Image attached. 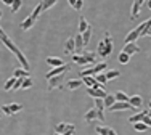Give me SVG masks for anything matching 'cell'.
I'll return each instance as SVG.
<instances>
[{
	"label": "cell",
	"instance_id": "40",
	"mask_svg": "<svg viewBox=\"0 0 151 135\" xmlns=\"http://www.w3.org/2000/svg\"><path fill=\"white\" fill-rule=\"evenodd\" d=\"M2 113L6 116H12V111H10V106L8 105H2Z\"/></svg>",
	"mask_w": 151,
	"mask_h": 135
},
{
	"label": "cell",
	"instance_id": "15",
	"mask_svg": "<svg viewBox=\"0 0 151 135\" xmlns=\"http://www.w3.org/2000/svg\"><path fill=\"white\" fill-rule=\"evenodd\" d=\"M76 52V42L74 37H69L66 40V45H64V53H74Z\"/></svg>",
	"mask_w": 151,
	"mask_h": 135
},
{
	"label": "cell",
	"instance_id": "17",
	"mask_svg": "<svg viewBox=\"0 0 151 135\" xmlns=\"http://www.w3.org/2000/svg\"><path fill=\"white\" fill-rule=\"evenodd\" d=\"M82 84H84V82H82V79H71V80H68V82H66V87L69 88V90H76V88H79Z\"/></svg>",
	"mask_w": 151,
	"mask_h": 135
},
{
	"label": "cell",
	"instance_id": "24",
	"mask_svg": "<svg viewBox=\"0 0 151 135\" xmlns=\"http://www.w3.org/2000/svg\"><path fill=\"white\" fill-rule=\"evenodd\" d=\"M105 76H106L108 80H111V79H117V77L121 76V73L117 69H109V71H106V73H105Z\"/></svg>",
	"mask_w": 151,
	"mask_h": 135
},
{
	"label": "cell",
	"instance_id": "16",
	"mask_svg": "<svg viewBox=\"0 0 151 135\" xmlns=\"http://www.w3.org/2000/svg\"><path fill=\"white\" fill-rule=\"evenodd\" d=\"M73 126H74V124H68V122H60L58 126L55 127V132H56V134H64V132H66V130H69V129H71V127H73Z\"/></svg>",
	"mask_w": 151,
	"mask_h": 135
},
{
	"label": "cell",
	"instance_id": "39",
	"mask_svg": "<svg viewBox=\"0 0 151 135\" xmlns=\"http://www.w3.org/2000/svg\"><path fill=\"white\" fill-rule=\"evenodd\" d=\"M32 84H34V82H32L31 77H24V80H23V87H21V88H31V87H32Z\"/></svg>",
	"mask_w": 151,
	"mask_h": 135
},
{
	"label": "cell",
	"instance_id": "51",
	"mask_svg": "<svg viewBox=\"0 0 151 135\" xmlns=\"http://www.w3.org/2000/svg\"><path fill=\"white\" fill-rule=\"evenodd\" d=\"M53 135H61V134H56V132H55V134H53Z\"/></svg>",
	"mask_w": 151,
	"mask_h": 135
},
{
	"label": "cell",
	"instance_id": "25",
	"mask_svg": "<svg viewBox=\"0 0 151 135\" xmlns=\"http://www.w3.org/2000/svg\"><path fill=\"white\" fill-rule=\"evenodd\" d=\"M92 32H93L92 26H88V27H87V31H85V32L82 34V39H84V45H88V42H90V37H92Z\"/></svg>",
	"mask_w": 151,
	"mask_h": 135
},
{
	"label": "cell",
	"instance_id": "10",
	"mask_svg": "<svg viewBox=\"0 0 151 135\" xmlns=\"http://www.w3.org/2000/svg\"><path fill=\"white\" fill-rule=\"evenodd\" d=\"M129 105H130L134 109H140L143 106V98L140 97V95H134V97L129 98Z\"/></svg>",
	"mask_w": 151,
	"mask_h": 135
},
{
	"label": "cell",
	"instance_id": "12",
	"mask_svg": "<svg viewBox=\"0 0 151 135\" xmlns=\"http://www.w3.org/2000/svg\"><path fill=\"white\" fill-rule=\"evenodd\" d=\"M45 63H47V65H50L52 68H58V66L64 65V61L60 58V56H48V58L45 60Z\"/></svg>",
	"mask_w": 151,
	"mask_h": 135
},
{
	"label": "cell",
	"instance_id": "6",
	"mask_svg": "<svg viewBox=\"0 0 151 135\" xmlns=\"http://www.w3.org/2000/svg\"><path fill=\"white\" fill-rule=\"evenodd\" d=\"M64 84V74H60V76H55V77H50L48 79V85L47 88L48 90H55V88H61Z\"/></svg>",
	"mask_w": 151,
	"mask_h": 135
},
{
	"label": "cell",
	"instance_id": "7",
	"mask_svg": "<svg viewBox=\"0 0 151 135\" xmlns=\"http://www.w3.org/2000/svg\"><path fill=\"white\" fill-rule=\"evenodd\" d=\"M142 27H143V23L140 24L138 27H135V29H132L130 32L127 34V37H125V44H132V42H135L137 39L140 37V34H142Z\"/></svg>",
	"mask_w": 151,
	"mask_h": 135
},
{
	"label": "cell",
	"instance_id": "32",
	"mask_svg": "<svg viewBox=\"0 0 151 135\" xmlns=\"http://www.w3.org/2000/svg\"><path fill=\"white\" fill-rule=\"evenodd\" d=\"M93 101H95V109H96V111H100V113L105 111V105H103V100H101V98H95Z\"/></svg>",
	"mask_w": 151,
	"mask_h": 135
},
{
	"label": "cell",
	"instance_id": "38",
	"mask_svg": "<svg viewBox=\"0 0 151 135\" xmlns=\"http://www.w3.org/2000/svg\"><path fill=\"white\" fill-rule=\"evenodd\" d=\"M96 134L98 135H108L109 134V129H108V127H101V126H96Z\"/></svg>",
	"mask_w": 151,
	"mask_h": 135
},
{
	"label": "cell",
	"instance_id": "31",
	"mask_svg": "<svg viewBox=\"0 0 151 135\" xmlns=\"http://www.w3.org/2000/svg\"><path fill=\"white\" fill-rule=\"evenodd\" d=\"M21 6H23V0H13V3H12V13H18Z\"/></svg>",
	"mask_w": 151,
	"mask_h": 135
},
{
	"label": "cell",
	"instance_id": "18",
	"mask_svg": "<svg viewBox=\"0 0 151 135\" xmlns=\"http://www.w3.org/2000/svg\"><path fill=\"white\" fill-rule=\"evenodd\" d=\"M74 42H76V50H77V52H82V50H84L85 45H84L82 34H77V35H76V37H74Z\"/></svg>",
	"mask_w": 151,
	"mask_h": 135
},
{
	"label": "cell",
	"instance_id": "3",
	"mask_svg": "<svg viewBox=\"0 0 151 135\" xmlns=\"http://www.w3.org/2000/svg\"><path fill=\"white\" fill-rule=\"evenodd\" d=\"M106 61H101V63H96L95 66H92V68H87V69H84L81 74H79V77H85V76H93V74H100V73H105L106 71Z\"/></svg>",
	"mask_w": 151,
	"mask_h": 135
},
{
	"label": "cell",
	"instance_id": "33",
	"mask_svg": "<svg viewBox=\"0 0 151 135\" xmlns=\"http://www.w3.org/2000/svg\"><path fill=\"white\" fill-rule=\"evenodd\" d=\"M95 80H96L98 84H101L103 87H105V84L108 82V79H106L105 73H100V74H96V76H95Z\"/></svg>",
	"mask_w": 151,
	"mask_h": 135
},
{
	"label": "cell",
	"instance_id": "8",
	"mask_svg": "<svg viewBox=\"0 0 151 135\" xmlns=\"http://www.w3.org/2000/svg\"><path fill=\"white\" fill-rule=\"evenodd\" d=\"M109 111H113V113H116V111H127V109H132L134 111V108H132L129 103H125V101H116L111 108H108Z\"/></svg>",
	"mask_w": 151,
	"mask_h": 135
},
{
	"label": "cell",
	"instance_id": "36",
	"mask_svg": "<svg viewBox=\"0 0 151 135\" xmlns=\"http://www.w3.org/2000/svg\"><path fill=\"white\" fill-rule=\"evenodd\" d=\"M134 129L137 130V132H146V130L150 129L148 126H145L143 122H137V124H134Z\"/></svg>",
	"mask_w": 151,
	"mask_h": 135
},
{
	"label": "cell",
	"instance_id": "44",
	"mask_svg": "<svg viewBox=\"0 0 151 135\" xmlns=\"http://www.w3.org/2000/svg\"><path fill=\"white\" fill-rule=\"evenodd\" d=\"M2 2H3V3H5V5H10V6H12V3H13V0H2Z\"/></svg>",
	"mask_w": 151,
	"mask_h": 135
},
{
	"label": "cell",
	"instance_id": "19",
	"mask_svg": "<svg viewBox=\"0 0 151 135\" xmlns=\"http://www.w3.org/2000/svg\"><path fill=\"white\" fill-rule=\"evenodd\" d=\"M82 56L85 58V61H87V63H95L96 53H93V52H87V50H82Z\"/></svg>",
	"mask_w": 151,
	"mask_h": 135
},
{
	"label": "cell",
	"instance_id": "23",
	"mask_svg": "<svg viewBox=\"0 0 151 135\" xmlns=\"http://www.w3.org/2000/svg\"><path fill=\"white\" fill-rule=\"evenodd\" d=\"M40 13H42V3L39 2L37 5H35V8L32 10V13H31V18H32V19H35V21H37V18L40 16Z\"/></svg>",
	"mask_w": 151,
	"mask_h": 135
},
{
	"label": "cell",
	"instance_id": "52",
	"mask_svg": "<svg viewBox=\"0 0 151 135\" xmlns=\"http://www.w3.org/2000/svg\"><path fill=\"white\" fill-rule=\"evenodd\" d=\"M150 109H151V101H150Z\"/></svg>",
	"mask_w": 151,
	"mask_h": 135
},
{
	"label": "cell",
	"instance_id": "2",
	"mask_svg": "<svg viewBox=\"0 0 151 135\" xmlns=\"http://www.w3.org/2000/svg\"><path fill=\"white\" fill-rule=\"evenodd\" d=\"M96 53H98L101 58H108V56L113 53V37H111V34L105 32L103 35V40L98 42V47H96Z\"/></svg>",
	"mask_w": 151,
	"mask_h": 135
},
{
	"label": "cell",
	"instance_id": "53",
	"mask_svg": "<svg viewBox=\"0 0 151 135\" xmlns=\"http://www.w3.org/2000/svg\"><path fill=\"white\" fill-rule=\"evenodd\" d=\"M0 118H2V113H0Z\"/></svg>",
	"mask_w": 151,
	"mask_h": 135
},
{
	"label": "cell",
	"instance_id": "34",
	"mask_svg": "<svg viewBox=\"0 0 151 135\" xmlns=\"http://www.w3.org/2000/svg\"><path fill=\"white\" fill-rule=\"evenodd\" d=\"M73 61H74V63H77V65H81V66L88 65V63L85 61V58H84L82 55H74V56H73Z\"/></svg>",
	"mask_w": 151,
	"mask_h": 135
},
{
	"label": "cell",
	"instance_id": "27",
	"mask_svg": "<svg viewBox=\"0 0 151 135\" xmlns=\"http://www.w3.org/2000/svg\"><path fill=\"white\" fill-rule=\"evenodd\" d=\"M58 2V0H42V11H45V10H48V8H52L55 3Z\"/></svg>",
	"mask_w": 151,
	"mask_h": 135
},
{
	"label": "cell",
	"instance_id": "1",
	"mask_svg": "<svg viewBox=\"0 0 151 135\" xmlns=\"http://www.w3.org/2000/svg\"><path fill=\"white\" fill-rule=\"evenodd\" d=\"M0 42H2V44L5 45V47L8 48L10 52H13V55H15L16 58H18V61L21 63L23 69H26V71H29V69H31V65H29V61L26 60V56L23 55V52H21L19 48L16 47V44H15V42H13L12 39L8 37V35H6V32L2 29V27H0Z\"/></svg>",
	"mask_w": 151,
	"mask_h": 135
},
{
	"label": "cell",
	"instance_id": "14",
	"mask_svg": "<svg viewBox=\"0 0 151 135\" xmlns=\"http://www.w3.org/2000/svg\"><path fill=\"white\" fill-rule=\"evenodd\" d=\"M140 3L137 2V0H134V3H132V8H130V19H137L140 15Z\"/></svg>",
	"mask_w": 151,
	"mask_h": 135
},
{
	"label": "cell",
	"instance_id": "48",
	"mask_svg": "<svg viewBox=\"0 0 151 135\" xmlns=\"http://www.w3.org/2000/svg\"><path fill=\"white\" fill-rule=\"evenodd\" d=\"M148 8L151 10V0H148Z\"/></svg>",
	"mask_w": 151,
	"mask_h": 135
},
{
	"label": "cell",
	"instance_id": "11",
	"mask_svg": "<svg viewBox=\"0 0 151 135\" xmlns=\"http://www.w3.org/2000/svg\"><path fill=\"white\" fill-rule=\"evenodd\" d=\"M122 52L127 53L129 56H132V55H135V53L140 52V47L135 44V42H132V44H125L124 45V50H122Z\"/></svg>",
	"mask_w": 151,
	"mask_h": 135
},
{
	"label": "cell",
	"instance_id": "50",
	"mask_svg": "<svg viewBox=\"0 0 151 135\" xmlns=\"http://www.w3.org/2000/svg\"><path fill=\"white\" fill-rule=\"evenodd\" d=\"M146 35H151V27H150V31H148V34H146Z\"/></svg>",
	"mask_w": 151,
	"mask_h": 135
},
{
	"label": "cell",
	"instance_id": "42",
	"mask_svg": "<svg viewBox=\"0 0 151 135\" xmlns=\"http://www.w3.org/2000/svg\"><path fill=\"white\" fill-rule=\"evenodd\" d=\"M142 122L143 124H145V126H148V127H151V118H150V116H143V119H142Z\"/></svg>",
	"mask_w": 151,
	"mask_h": 135
},
{
	"label": "cell",
	"instance_id": "30",
	"mask_svg": "<svg viewBox=\"0 0 151 135\" xmlns=\"http://www.w3.org/2000/svg\"><path fill=\"white\" fill-rule=\"evenodd\" d=\"M15 82H16V77H13V76H12V77H10V79L5 82V85H3V90H6V92L12 90L13 85H15Z\"/></svg>",
	"mask_w": 151,
	"mask_h": 135
},
{
	"label": "cell",
	"instance_id": "13",
	"mask_svg": "<svg viewBox=\"0 0 151 135\" xmlns=\"http://www.w3.org/2000/svg\"><path fill=\"white\" fill-rule=\"evenodd\" d=\"M34 24H35V19H32L31 16H27V18H24V19L21 21L19 26H21V29H23V31H29Z\"/></svg>",
	"mask_w": 151,
	"mask_h": 135
},
{
	"label": "cell",
	"instance_id": "37",
	"mask_svg": "<svg viewBox=\"0 0 151 135\" xmlns=\"http://www.w3.org/2000/svg\"><path fill=\"white\" fill-rule=\"evenodd\" d=\"M8 106H10L12 114H15V113H18V111H21V109H23V105H19V103H12V105H8Z\"/></svg>",
	"mask_w": 151,
	"mask_h": 135
},
{
	"label": "cell",
	"instance_id": "21",
	"mask_svg": "<svg viewBox=\"0 0 151 135\" xmlns=\"http://www.w3.org/2000/svg\"><path fill=\"white\" fill-rule=\"evenodd\" d=\"M114 103H116V97H114V95H109V93H108L106 97L103 98V105H105L106 108H111Z\"/></svg>",
	"mask_w": 151,
	"mask_h": 135
},
{
	"label": "cell",
	"instance_id": "45",
	"mask_svg": "<svg viewBox=\"0 0 151 135\" xmlns=\"http://www.w3.org/2000/svg\"><path fill=\"white\" fill-rule=\"evenodd\" d=\"M76 2H77V0H68V3H69L71 6H74V5H76Z\"/></svg>",
	"mask_w": 151,
	"mask_h": 135
},
{
	"label": "cell",
	"instance_id": "26",
	"mask_svg": "<svg viewBox=\"0 0 151 135\" xmlns=\"http://www.w3.org/2000/svg\"><path fill=\"white\" fill-rule=\"evenodd\" d=\"M13 77H29V71H26V69H23V68H21V69H15L13 71Z\"/></svg>",
	"mask_w": 151,
	"mask_h": 135
},
{
	"label": "cell",
	"instance_id": "29",
	"mask_svg": "<svg viewBox=\"0 0 151 135\" xmlns=\"http://www.w3.org/2000/svg\"><path fill=\"white\" fill-rule=\"evenodd\" d=\"M117 61H119L121 65H127V63L130 61V56H129L127 53L121 52V53H119V58H117Z\"/></svg>",
	"mask_w": 151,
	"mask_h": 135
},
{
	"label": "cell",
	"instance_id": "43",
	"mask_svg": "<svg viewBox=\"0 0 151 135\" xmlns=\"http://www.w3.org/2000/svg\"><path fill=\"white\" fill-rule=\"evenodd\" d=\"M74 132H76V126H73L69 130H66V132H64V134H61V135H74Z\"/></svg>",
	"mask_w": 151,
	"mask_h": 135
},
{
	"label": "cell",
	"instance_id": "5",
	"mask_svg": "<svg viewBox=\"0 0 151 135\" xmlns=\"http://www.w3.org/2000/svg\"><path fill=\"white\" fill-rule=\"evenodd\" d=\"M71 65H63V66H58V68H52V69L48 71V73L45 74V77H47V80L50 79V77H55V76H60V74H64V73H68V71H71Z\"/></svg>",
	"mask_w": 151,
	"mask_h": 135
},
{
	"label": "cell",
	"instance_id": "46",
	"mask_svg": "<svg viewBox=\"0 0 151 135\" xmlns=\"http://www.w3.org/2000/svg\"><path fill=\"white\" fill-rule=\"evenodd\" d=\"M108 135H117L116 132H114V130L113 129H109V134H108Z\"/></svg>",
	"mask_w": 151,
	"mask_h": 135
},
{
	"label": "cell",
	"instance_id": "20",
	"mask_svg": "<svg viewBox=\"0 0 151 135\" xmlns=\"http://www.w3.org/2000/svg\"><path fill=\"white\" fill-rule=\"evenodd\" d=\"M87 27H88L87 19H85L84 16H81V18H79V34H84L85 31H87Z\"/></svg>",
	"mask_w": 151,
	"mask_h": 135
},
{
	"label": "cell",
	"instance_id": "4",
	"mask_svg": "<svg viewBox=\"0 0 151 135\" xmlns=\"http://www.w3.org/2000/svg\"><path fill=\"white\" fill-rule=\"evenodd\" d=\"M95 119H98V121H101V122H105V114H103V113H100V111H96L95 108L88 109V111L85 113L84 121H85V122H92V121H95Z\"/></svg>",
	"mask_w": 151,
	"mask_h": 135
},
{
	"label": "cell",
	"instance_id": "28",
	"mask_svg": "<svg viewBox=\"0 0 151 135\" xmlns=\"http://www.w3.org/2000/svg\"><path fill=\"white\" fill-rule=\"evenodd\" d=\"M150 27H151V18H150L148 21H145V23H143V27H142V34H140V37H146Z\"/></svg>",
	"mask_w": 151,
	"mask_h": 135
},
{
	"label": "cell",
	"instance_id": "9",
	"mask_svg": "<svg viewBox=\"0 0 151 135\" xmlns=\"http://www.w3.org/2000/svg\"><path fill=\"white\" fill-rule=\"evenodd\" d=\"M87 95H88V97H92V98H101V100H103L108 93H106L105 88H90V87H88L87 88Z\"/></svg>",
	"mask_w": 151,
	"mask_h": 135
},
{
	"label": "cell",
	"instance_id": "41",
	"mask_svg": "<svg viewBox=\"0 0 151 135\" xmlns=\"http://www.w3.org/2000/svg\"><path fill=\"white\" fill-rule=\"evenodd\" d=\"M82 6H84V2H82V0H77V2H76V5L73 6V8H74V10H77V11H81Z\"/></svg>",
	"mask_w": 151,
	"mask_h": 135
},
{
	"label": "cell",
	"instance_id": "22",
	"mask_svg": "<svg viewBox=\"0 0 151 135\" xmlns=\"http://www.w3.org/2000/svg\"><path fill=\"white\" fill-rule=\"evenodd\" d=\"M143 116H145V111H142V113H137V114H132L130 118H129V122H130V124H137V122H142Z\"/></svg>",
	"mask_w": 151,
	"mask_h": 135
},
{
	"label": "cell",
	"instance_id": "49",
	"mask_svg": "<svg viewBox=\"0 0 151 135\" xmlns=\"http://www.w3.org/2000/svg\"><path fill=\"white\" fill-rule=\"evenodd\" d=\"M2 16H3V13H2V10H0V19H2Z\"/></svg>",
	"mask_w": 151,
	"mask_h": 135
},
{
	"label": "cell",
	"instance_id": "35",
	"mask_svg": "<svg viewBox=\"0 0 151 135\" xmlns=\"http://www.w3.org/2000/svg\"><path fill=\"white\" fill-rule=\"evenodd\" d=\"M116 101H125V103H129V97L124 93V92H116Z\"/></svg>",
	"mask_w": 151,
	"mask_h": 135
},
{
	"label": "cell",
	"instance_id": "47",
	"mask_svg": "<svg viewBox=\"0 0 151 135\" xmlns=\"http://www.w3.org/2000/svg\"><path fill=\"white\" fill-rule=\"evenodd\" d=\"M137 2H138V3H140V6H142V5H143V3H145V0H137Z\"/></svg>",
	"mask_w": 151,
	"mask_h": 135
}]
</instances>
